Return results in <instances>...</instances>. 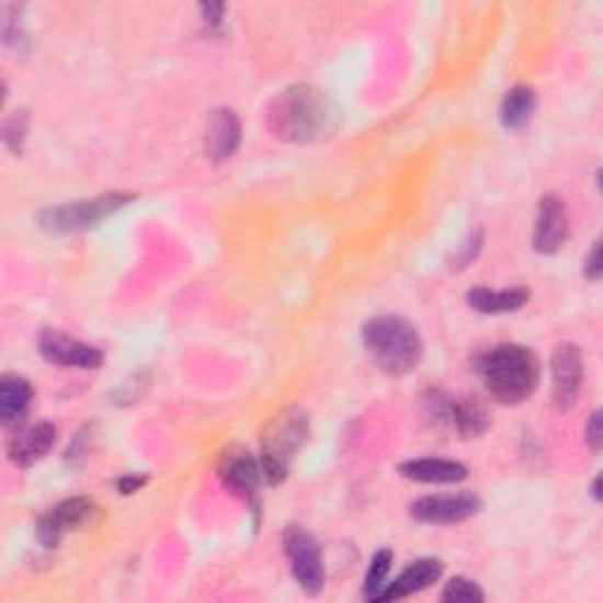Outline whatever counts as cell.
Listing matches in <instances>:
<instances>
[{
  "label": "cell",
  "instance_id": "obj_2",
  "mask_svg": "<svg viewBox=\"0 0 603 603\" xmlns=\"http://www.w3.org/2000/svg\"><path fill=\"white\" fill-rule=\"evenodd\" d=\"M483 387L493 401L502 406H519L528 401L539 385L543 366L528 346L498 344L476 361Z\"/></svg>",
  "mask_w": 603,
  "mask_h": 603
},
{
  "label": "cell",
  "instance_id": "obj_6",
  "mask_svg": "<svg viewBox=\"0 0 603 603\" xmlns=\"http://www.w3.org/2000/svg\"><path fill=\"white\" fill-rule=\"evenodd\" d=\"M281 539L299 590H305L311 596L319 594L326 587V561L319 539L302 526H288L283 531Z\"/></svg>",
  "mask_w": 603,
  "mask_h": 603
},
{
  "label": "cell",
  "instance_id": "obj_16",
  "mask_svg": "<svg viewBox=\"0 0 603 603\" xmlns=\"http://www.w3.org/2000/svg\"><path fill=\"white\" fill-rule=\"evenodd\" d=\"M399 474L416 483H459L469 476V469L457 459L443 457H420L408 459L399 467Z\"/></svg>",
  "mask_w": 603,
  "mask_h": 603
},
{
  "label": "cell",
  "instance_id": "obj_20",
  "mask_svg": "<svg viewBox=\"0 0 603 603\" xmlns=\"http://www.w3.org/2000/svg\"><path fill=\"white\" fill-rule=\"evenodd\" d=\"M537 98L535 90L528 86H516L502 98L500 104V123L507 130H519L533 118Z\"/></svg>",
  "mask_w": 603,
  "mask_h": 603
},
{
  "label": "cell",
  "instance_id": "obj_11",
  "mask_svg": "<svg viewBox=\"0 0 603 603\" xmlns=\"http://www.w3.org/2000/svg\"><path fill=\"white\" fill-rule=\"evenodd\" d=\"M584 366L582 352L570 342L559 344L551 354V399L559 410L573 408L578 401V394L582 387Z\"/></svg>",
  "mask_w": 603,
  "mask_h": 603
},
{
  "label": "cell",
  "instance_id": "obj_10",
  "mask_svg": "<svg viewBox=\"0 0 603 603\" xmlns=\"http://www.w3.org/2000/svg\"><path fill=\"white\" fill-rule=\"evenodd\" d=\"M38 349L45 361L55 363L61 368H100L104 354L98 346L76 340L61 330H43L38 338Z\"/></svg>",
  "mask_w": 603,
  "mask_h": 603
},
{
  "label": "cell",
  "instance_id": "obj_28",
  "mask_svg": "<svg viewBox=\"0 0 603 603\" xmlns=\"http://www.w3.org/2000/svg\"><path fill=\"white\" fill-rule=\"evenodd\" d=\"M149 479L147 476H139V474H128V476H121L118 479V490L123 496H133L137 493V490L145 486Z\"/></svg>",
  "mask_w": 603,
  "mask_h": 603
},
{
  "label": "cell",
  "instance_id": "obj_15",
  "mask_svg": "<svg viewBox=\"0 0 603 603\" xmlns=\"http://www.w3.org/2000/svg\"><path fill=\"white\" fill-rule=\"evenodd\" d=\"M241 145V121L231 109H217L205 128V153L213 161H225Z\"/></svg>",
  "mask_w": 603,
  "mask_h": 603
},
{
  "label": "cell",
  "instance_id": "obj_3",
  "mask_svg": "<svg viewBox=\"0 0 603 603\" xmlns=\"http://www.w3.org/2000/svg\"><path fill=\"white\" fill-rule=\"evenodd\" d=\"M363 346L368 349L375 366L391 377L416 371L424 352L418 328L396 314L375 316L363 326Z\"/></svg>",
  "mask_w": 603,
  "mask_h": 603
},
{
  "label": "cell",
  "instance_id": "obj_18",
  "mask_svg": "<svg viewBox=\"0 0 603 603\" xmlns=\"http://www.w3.org/2000/svg\"><path fill=\"white\" fill-rule=\"evenodd\" d=\"M34 399V387L22 375H3L0 379V420L5 426L20 424Z\"/></svg>",
  "mask_w": 603,
  "mask_h": 603
},
{
  "label": "cell",
  "instance_id": "obj_24",
  "mask_svg": "<svg viewBox=\"0 0 603 603\" xmlns=\"http://www.w3.org/2000/svg\"><path fill=\"white\" fill-rule=\"evenodd\" d=\"M26 128H29L26 111H14V114L5 121V125H3V141H5V147L12 153H22L24 139H26Z\"/></svg>",
  "mask_w": 603,
  "mask_h": 603
},
{
  "label": "cell",
  "instance_id": "obj_19",
  "mask_svg": "<svg viewBox=\"0 0 603 603\" xmlns=\"http://www.w3.org/2000/svg\"><path fill=\"white\" fill-rule=\"evenodd\" d=\"M531 299L528 288H504V291H490V288H471L467 293V305L479 314H510L526 307Z\"/></svg>",
  "mask_w": 603,
  "mask_h": 603
},
{
  "label": "cell",
  "instance_id": "obj_5",
  "mask_svg": "<svg viewBox=\"0 0 603 603\" xmlns=\"http://www.w3.org/2000/svg\"><path fill=\"white\" fill-rule=\"evenodd\" d=\"M135 194L111 192L98 198L47 205V208L36 215V225L50 234H83L98 229L111 215L128 208L130 203H135Z\"/></svg>",
  "mask_w": 603,
  "mask_h": 603
},
{
  "label": "cell",
  "instance_id": "obj_25",
  "mask_svg": "<svg viewBox=\"0 0 603 603\" xmlns=\"http://www.w3.org/2000/svg\"><path fill=\"white\" fill-rule=\"evenodd\" d=\"M582 274H584L587 281H592V283H596V281L601 278V274H603V264H601V241H596V243L592 246V250H590V255L584 258V262H582Z\"/></svg>",
  "mask_w": 603,
  "mask_h": 603
},
{
  "label": "cell",
  "instance_id": "obj_23",
  "mask_svg": "<svg viewBox=\"0 0 603 603\" xmlns=\"http://www.w3.org/2000/svg\"><path fill=\"white\" fill-rule=\"evenodd\" d=\"M481 248H483V231L476 229V231L467 234L465 241L457 246V250L448 260V266L453 269V272H463V269H467L476 258H479Z\"/></svg>",
  "mask_w": 603,
  "mask_h": 603
},
{
  "label": "cell",
  "instance_id": "obj_29",
  "mask_svg": "<svg viewBox=\"0 0 603 603\" xmlns=\"http://www.w3.org/2000/svg\"><path fill=\"white\" fill-rule=\"evenodd\" d=\"M198 10L203 14V22L211 26H217L221 22V14H225V5L219 3H203Z\"/></svg>",
  "mask_w": 603,
  "mask_h": 603
},
{
  "label": "cell",
  "instance_id": "obj_12",
  "mask_svg": "<svg viewBox=\"0 0 603 603\" xmlns=\"http://www.w3.org/2000/svg\"><path fill=\"white\" fill-rule=\"evenodd\" d=\"M570 234V219L559 196H545L539 201L533 246L539 255H554L564 248Z\"/></svg>",
  "mask_w": 603,
  "mask_h": 603
},
{
  "label": "cell",
  "instance_id": "obj_13",
  "mask_svg": "<svg viewBox=\"0 0 603 603\" xmlns=\"http://www.w3.org/2000/svg\"><path fill=\"white\" fill-rule=\"evenodd\" d=\"M55 439H57V430L50 422L24 424L10 436L8 455L14 465L26 469L31 465H36L38 459H43L47 453L53 451Z\"/></svg>",
  "mask_w": 603,
  "mask_h": 603
},
{
  "label": "cell",
  "instance_id": "obj_22",
  "mask_svg": "<svg viewBox=\"0 0 603 603\" xmlns=\"http://www.w3.org/2000/svg\"><path fill=\"white\" fill-rule=\"evenodd\" d=\"M441 601L448 603H481L486 601V592L479 582L467 578H453L441 592Z\"/></svg>",
  "mask_w": 603,
  "mask_h": 603
},
{
  "label": "cell",
  "instance_id": "obj_4",
  "mask_svg": "<svg viewBox=\"0 0 603 603\" xmlns=\"http://www.w3.org/2000/svg\"><path fill=\"white\" fill-rule=\"evenodd\" d=\"M309 439V418L305 410L285 408L269 422L262 432V474L264 483L278 486L285 481L291 465L299 448H305Z\"/></svg>",
  "mask_w": 603,
  "mask_h": 603
},
{
  "label": "cell",
  "instance_id": "obj_21",
  "mask_svg": "<svg viewBox=\"0 0 603 603\" xmlns=\"http://www.w3.org/2000/svg\"><path fill=\"white\" fill-rule=\"evenodd\" d=\"M391 561H394V557L389 549H379L377 554H373L368 573H366V582H363V596H366L368 601H373L375 594L387 584Z\"/></svg>",
  "mask_w": 603,
  "mask_h": 603
},
{
  "label": "cell",
  "instance_id": "obj_17",
  "mask_svg": "<svg viewBox=\"0 0 603 603\" xmlns=\"http://www.w3.org/2000/svg\"><path fill=\"white\" fill-rule=\"evenodd\" d=\"M490 412L483 406V401L476 399V396H459L453 399L451 396V408H448V420L446 426L457 432L463 439H476L488 432L490 426Z\"/></svg>",
  "mask_w": 603,
  "mask_h": 603
},
{
  "label": "cell",
  "instance_id": "obj_27",
  "mask_svg": "<svg viewBox=\"0 0 603 603\" xmlns=\"http://www.w3.org/2000/svg\"><path fill=\"white\" fill-rule=\"evenodd\" d=\"M601 410H594L590 422H587V446H590L592 453H599L601 451V443H603V434H601Z\"/></svg>",
  "mask_w": 603,
  "mask_h": 603
},
{
  "label": "cell",
  "instance_id": "obj_8",
  "mask_svg": "<svg viewBox=\"0 0 603 603\" xmlns=\"http://www.w3.org/2000/svg\"><path fill=\"white\" fill-rule=\"evenodd\" d=\"M217 474H219L221 483H225L231 493L243 498L246 502L255 504L258 490L264 481V474H262L260 459L252 455L248 448L231 446L227 451H221L219 463H217Z\"/></svg>",
  "mask_w": 603,
  "mask_h": 603
},
{
  "label": "cell",
  "instance_id": "obj_14",
  "mask_svg": "<svg viewBox=\"0 0 603 603\" xmlns=\"http://www.w3.org/2000/svg\"><path fill=\"white\" fill-rule=\"evenodd\" d=\"M441 576H443V564L439 559H420L416 564H410L394 582L385 584L383 590L375 594L373 601L383 603V601L406 599L410 594L424 592V590H430L432 584H436L441 580Z\"/></svg>",
  "mask_w": 603,
  "mask_h": 603
},
{
  "label": "cell",
  "instance_id": "obj_30",
  "mask_svg": "<svg viewBox=\"0 0 603 603\" xmlns=\"http://www.w3.org/2000/svg\"><path fill=\"white\" fill-rule=\"evenodd\" d=\"M592 498L599 502L601 500V476H596L594 483H592Z\"/></svg>",
  "mask_w": 603,
  "mask_h": 603
},
{
  "label": "cell",
  "instance_id": "obj_1",
  "mask_svg": "<svg viewBox=\"0 0 603 603\" xmlns=\"http://www.w3.org/2000/svg\"><path fill=\"white\" fill-rule=\"evenodd\" d=\"M264 118L274 137L293 145H311L335 130L338 109L323 90L293 86L276 94Z\"/></svg>",
  "mask_w": 603,
  "mask_h": 603
},
{
  "label": "cell",
  "instance_id": "obj_26",
  "mask_svg": "<svg viewBox=\"0 0 603 603\" xmlns=\"http://www.w3.org/2000/svg\"><path fill=\"white\" fill-rule=\"evenodd\" d=\"M88 457V432H81V434H76L73 443L69 446L67 451V463L78 469L83 465V459Z\"/></svg>",
  "mask_w": 603,
  "mask_h": 603
},
{
  "label": "cell",
  "instance_id": "obj_9",
  "mask_svg": "<svg viewBox=\"0 0 603 603\" xmlns=\"http://www.w3.org/2000/svg\"><path fill=\"white\" fill-rule=\"evenodd\" d=\"M481 512V500L471 493L426 496L410 504V516L430 526H453Z\"/></svg>",
  "mask_w": 603,
  "mask_h": 603
},
{
  "label": "cell",
  "instance_id": "obj_7",
  "mask_svg": "<svg viewBox=\"0 0 603 603\" xmlns=\"http://www.w3.org/2000/svg\"><path fill=\"white\" fill-rule=\"evenodd\" d=\"M100 507L94 504L88 498H69L65 502H59L53 507L50 512H45L36 521V539L45 549H55L59 547L65 535L71 531L86 528L90 523L98 519Z\"/></svg>",
  "mask_w": 603,
  "mask_h": 603
}]
</instances>
